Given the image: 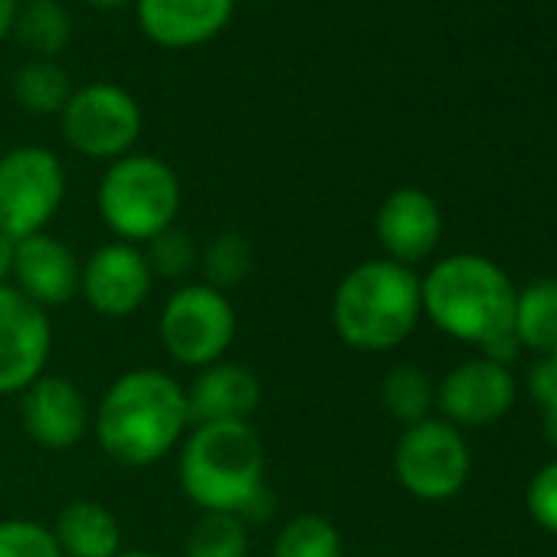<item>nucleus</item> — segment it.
<instances>
[{
  "instance_id": "f257e3e1",
  "label": "nucleus",
  "mask_w": 557,
  "mask_h": 557,
  "mask_svg": "<svg viewBox=\"0 0 557 557\" xmlns=\"http://www.w3.org/2000/svg\"><path fill=\"white\" fill-rule=\"evenodd\" d=\"M187 430V387L161 368H132L119 374L92 413L99 449L125 469L161 462L184 443Z\"/></svg>"
},
{
  "instance_id": "f03ea898",
  "label": "nucleus",
  "mask_w": 557,
  "mask_h": 557,
  "mask_svg": "<svg viewBox=\"0 0 557 557\" xmlns=\"http://www.w3.org/2000/svg\"><path fill=\"white\" fill-rule=\"evenodd\" d=\"M177 482L200 511L252 518L265 498V446L249 420L194 423L177 446Z\"/></svg>"
},
{
  "instance_id": "7ed1b4c3",
  "label": "nucleus",
  "mask_w": 557,
  "mask_h": 557,
  "mask_svg": "<svg viewBox=\"0 0 557 557\" xmlns=\"http://www.w3.org/2000/svg\"><path fill=\"white\" fill-rule=\"evenodd\" d=\"M420 319V275L384 256L348 269L332 296L335 335L364 355L394 351L417 332Z\"/></svg>"
},
{
  "instance_id": "20e7f679",
  "label": "nucleus",
  "mask_w": 557,
  "mask_h": 557,
  "mask_svg": "<svg viewBox=\"0 0 557 557\" xmlns=\"http://www.w3.org/2000/svg\"><path fill=\"white\" fill-rule=\"evenodd\" d=\"M515 293L508 272L479 252H453L420 278L423 315L443 335L475 351L511 332Z\"/></svg>"
},
{
  "instance_id": "39448f33",
  "label": "nucleus",
  "mask_w": 557,
  "mask_h": 557,
  "mask_svg": "<svg viewBox=\"0 0 557 557\" xmlns=\"http://www.w3.org/2000/svg\"><path fill=\"white\" fill-rule=\"evenodd\" d=\"M96 210L115 239L145 246L177 223L181 181L158 154L132 151L112 161L99 177Z\"/></svg>"
},
{
  "instance_id": "423d86ee",
  "label": "nucleus",
  "mask_w": 557,
  "mask_h": 557,
  "mask_svg": "<svg viewBox=\"0 0 557 557\" xmlns=\"http://www.w3.org/2000/svg\"><path fill=\"white\" fill-rule=\"evenodd\" d=\"M236 309L233 299L207 283H181L158 319V338L168 358L181 368L200 371L226 358L236 342Z\"/></svg>"
},
{
  "instance_id": "0eeeda50",
  "label": "nucleus",
  "mask_w": 557,
  "mask_h": 557,
  "mask_svg": "<svg viewBox=\"0 0 557 557\" xmlns=\"http://www.w3.org/2000/svg\"><path fill=\"white\" fill-rule=\"evenodd\" d=\"M60 128L76 154L112 164L135 151L145 119L138 99L125 86L89 83L73 89L66 109L60 112Z\"/></svg>"
},
{
  "instance_id": "6e6552de",
  "label": "nucleus",
  "mask_w": 557,
  "mask_h": 557,
  "mask_svg": "<svg viewBox=\"0 0 557 557\" xmlns=\"http://www.w3.org/2000/svg\"><path fill=\"white\" fill-rule=\"evenodd\" d=\"M469 472L472 453L462 430L436 417L404 426L394 446V475L404 492L420 502H446L462 492Z\"/></svg>"
},
{
  "instance_id": "1a4fd4ad",
  "label": "nucleus",
  "mask_w": 557,
  "mask_h": 557,
  "mask_svg": "<svg viewBox=\"0 0 557 557\" xmlns=\"http://www.w3.org/2000/svg\"><path fill=\"white\" fill-rule=\"evenodd\" d=\"M66 200L63 161L40 145H21L0 158V233L27 239L44 233Z\"/></svg>"
},
{
  "instance_id": "9d476101",
  "label": "nucleus",
  "mask_w": 557,
  "mask_h": 557,
  "mask_svg": "<svg viewBox=\"0 0 557 557\" xmlns=\"http://www.w3.org/2000/svg\"><path fill=\"white\" fill-rule=\"evenodd\" d=\"M50 355V315L11 283L0 286V397L24 394L40 374H47Z\"/></svg>"
},
{
  "instance_id": "9b49d317",
  "label": "nucleus",
  "mask_w": 557,
  "mask_h": 557,
  "mask_svg": "<svg viewBox=\"0 0 557 557\" xmlns=\"http://www.w3.org/2000/svg\"><path fill=\"white\" fill-rule=\"evenodd\" d=\"M154 289V272L141 246L112 239L83 262L79 296L102 319L135 315Z\"/></svg>"
},
{
  "instance_id": "f8f14e48",
  "label": "nucleus",
  "mask_w": 557,
  "mask_h": 557,
  "mask_svg": "<svg viewBox=\"0 0 557 557\" xmlns=\"http://www.w3.org/2000/svg\"><path fill=\"white\" fill-rule=\"evenodd\" d=\"M515 404V377L508 368L485 358L456 364L436 384V407L456 430H479L502 420Z\"/></svg>"
},
{
  "instance_id": "ddd939ff",
  "label": "nucleus",
  "mask_w": 557,
  "mask_h": 557,
  "mask_svg": "<svg viewBox=\"0 0 557 557\" xmlns=\"http://www.w3.org/2000/svg\"><path fill=\"white\" fill-rule=\"evenodd\" d=\"M21 420L27 436L53 453H66L92 430L86 394L60 374H40L21 394Z\"/></svg>"
},
{
  "instance_id": "4468645a",
  "label": "nucleus",
  "mask_w": 557,
  "mask_h": 557,
  "mask_svg": "<svg viewBox=\"0 0 557 557\" xmlns=\"http://www.w3.org/2000/svg\"><path fill=\"white\" fill-rule=\"evenodd\" d=\"M79 278L83 262L60 236L44 230L27 239H17L11 286L44 312L70 306L79 296Z\"/></svg>"
},
{
  "instance_id": "2eb2a0df",
  "label": "nucleus",
  "mask_w": 557,
  "mask_h": 557,
  "mask_svg": "<svg viewBox=\"0 0 557 557\" xmlns=\"http://www.w3.org/2000/svg\"><path fill=\"white\" fill-rule=\"evenodd\" d=\"M374 233L384 259L400 265H417L433 256L443 236L440 203L420 187H397L384 197L374 216Z\"/></svg>"
},
{
  "instance_id": "dca6fc26",
  "label": "nucleus",
  "mask_w": 557,
  "mask_h": 557,
  "mask_svg": "<svg viewBox=\"0 0 557 557\" xmlns=\"http://www.w3.org/2000/svg\"><path fill=\"white\" fill-rule=\"evenodd\" d=\"M236 0H135L141 34L164 50L210 44L233 17Z\"/></svg>"
},
{
  "instance_id": "f3484780",
  "label": "nucleus",
  "mask_w": 557,
  "mask_h": 557,
  "mask_svg": "<svg viewBox=\"0 0 557 557\" xmlns=\"http://www.w3.org/2000/svg\"><path fill=\"white\" fill-rule=\"evenodd\" d=\"M262 404V381L252 368L236 361H216L200 368L187 387V410L194 423H233L249 420Z\"/></svg>"
},
{
  "instance_id": "a211bd4d",
  "label": "nucleus",
  "mask_w": 557,
  "mask_h": 557,
  "mask_svg": "<svg viewBox=\"0 0 557 557\" xmlns=\"http://www.w3.org/2000/svg\"><path fill=\"white\" fill-rule=\"evenodd\" d=\"M63 557H115L122 550L119 518L92 498H73L50 524Z\"/></svg>"
},
{
  "instance_id": "6ab92c4d",
  "label": "nucleus",
  "mask_w": 557,
  "mask_h": 557,
  "mask_svg": "<svg viewBox=\"0 0 557 557\" xmlns=\"http://www.w3.org/2000/svg\"><path fill=\"white\" fill-rule=\"evenodd\" d=\"M511 329L528 351L547 355L557 345V278H534L515 293Z\"/></svg>"
},
{
  "instance_id": "aec40b11",
  "label": "nucleus",
  "mask_w": 557,
  "mask_h": 557,
  "mask_svg": "<svg viewBox=\"0 0 557 557\" xmlns=\"http://www.w3.org/2000/svg\"><path fill=\"white\" fill-rule=\"evenodd\" d=\"M14 37L37 60H53L57 53L66 50L70 37H73L70 11L60 4V0H24L17 8Z\"/></svg>"
},
{
  "instance_id": "412c9836",
  "label": "nucleus",
  "mask_w": 557,
  "mask_h": 557,
  "mask_svg": "<svg viewBox=\"0 0 557 557\" xmlns=\"http://www.w3.org/2000/svg\"><path fill=\"white\" fill-rule=\"evenodd\" d=\"M381 407L400 426H413L420 420H430V413L436 407V384L423 368L397 364L381 381Z\"/></svg>"
},
{
  "instance_id": "4be33fe9",
  "label": "nucleus",
  "mask_w": 557,
  "mask_h": 557,
  "mask_svg": "<svg viewBox=\"0 0 557 557\" xmlns=\"http://www.w3.org/2000/svg\"><path fill=\"white\" fill-rule=\"evenodd\" d=\"M252 265H256V249L249 236L226 230V233H216L207 246H200L197 272H200V283L230 296L252 275Z\"/></svg>"
},
{
  "instance_id": "5701e85b",
  "label": "nucleus",
  "mask_w": 557,
  "mask_h": 557,
  "mask_svg": "<svg viewBox=\"0 0 557 557\" xmlns=\"http://www.w3.org/2000/svg\"><path fill=\"white\" fill-rule=\"evenodd\" d=\"M14 96L34 115H60L73 96V83L57 60H30L14 76Z\"/></svg>"
},
{
  "instance_id": "b1692460",
  "label": "nucleus",
  "mask_w": 557,
  "mask_h": 557,
  "mask_svg": "<svg viewBox=\"0 0 557 557\" xmlns=\"http://www.w3.org/2000/svg\"><path fill=\"white\" fill-rule=\"evenodd\" d=\"M272 557H345V541L325 515L302 511L278 528Z\"/></svg>"
},
{
  "instance_id": "393cba45",
  "label": "nucleus",
  "mask_w": 557,
  "mask_h": 557,
  "mask_svg": "<svg viewBox=\"0 0 557 557\" xmlns=\"http://www.w3.org/2000/svg\"><path fill=\"white\" fill-rule=\"evenodd\" d=\"M184 557H249V521L223 511H200L184 537Z\"/></svg>"
},
{
  "instance_id": "a878e982",
  "label": "nucleus",
  "mask_w": 557,
  "mask_h": 557,
  "mask_svg": "<svg viewBox=\"0 0 557 557\" xmlns=\"http://www.w3.org/2000/svg\"><path fill=\"white\" fill-rule=\"evenodd\" d=\"M141 249L148 256L154 278L161 275V278H174V283H190V272H197L200 265V246L194 243L190 233L177 230V223L161 236H154L151 243H145Z\"/></svg>"
},
{
  "instance_id": "bb28decb",
  "label": "nucleus",
  "mask_w": 557,
  "mask_h": 557,
  "mask_svg": "<svg viewBox=\"0 0 557 557\" xmlns=\"http://www.w3.org/2000/svg\"><path fill=\"white\" fill-rule=\"evenodd\" d=\"M0 557H63L50 524L34 518L0 521Z\"/></svg>"
},
{
  "instance_id": "cd10ccee",
  "label": "nucleus",
  "mask_w": 557,
  "mask_h": 557,
  "mask_svg": "<svg viewBox=\"0 0 557 557\" xmlns=\"http://www.w3.org/2000/svg\"><path fill=\"white\" fill-rule=\"evenodd\" d=\"M524 505H528V515L534 518L537 528L557 534V459L541 466L531 475L528 492H524Z\"/></svg>"
},
{
  "instance_id": "c85d7f7f",
  "label": "nucleus",
  "mask_w": 557,
  "mask_h": 557,
  "mask_svg": "<svg viewBox=\"0 0 557 557\" xmlns=\"http://www.w3.org/2000/svg\"><path fill=\"white\" fill-rule=\"evenodd\" d=\"M528 394H531V400L541 410L557 404V361L554 358L541 355V361L531 364V371H528Z\"/></svg>"
},
{
  "instance_id": "c756f323",
  "label": "nucleus",
  "mask_w": 557,
  "mask_h": 557,
  "mask_svg": "<svg viewBox=\"0 0 557 557\" xmlns=\"http://www.w3.org/2000/svg\"><path fill=\"white\" fill-rule=\"evenodd\" d=\"M14 256H17V239L8 236V233H0V286L11 283V275H14Z\"/></svg>"
},
{
  "instance_id": "7c9ffc66",
  "label": "nucleus",
  "mask_w": 557,
  "mask_h": 557,
  "mask_svg": "<svg viewBox=\"0 0 557 557\" xmlns=\"http://www.w3.org/2000/svg\"><path fill=\"white\" fill-rule=\"evenodd\" d=\"M17 8H21V0H0V44H4L14 34Z\"/></svg>"
},
{
  "instance_id": "2f4dec72",
  "label": "nucleus",
  "mask_w": 557,
  "mask_h": 557,
  "mask_svg": "<svg viewBox=\"0 0 557 557\" xmlns=\"http://www.w3.org/2000/svg\"><path fill=\"white\" fill-rule=\"evenodd\" d=\"M541 413H544V436H547V443L557 449V404L547 407V410H541Z\"/></svg>"
},
{
  "instance_id": "473e14b6",
  "label": "nucleus",
  "mask_w": 557,
  "mask_h": 557,
  "mask_svg": "<svg viewBox=\"0 0 557 557\" xmlns=\"http://www.w3.org/2000/svg\"><path fill=\"white\" fill-rule=\"evenodd\" d=\"M115 557H161V554H154V550H145V547H122Z\"/></svg>"
},
{
  "instance_id": "72a5a7b5",
  "label": "nucleus",
  "mask_w": 557,
  "mask_h": 557,
  "mask_svg": "<svg viewBox=\"0 0 557 557\" xmlns=\"http://www.w3.org/2000/svg\"><path fill=\"white\" fill-rule=\"evenodd\" d=\"M92 8H122V4H132V0H89Z\"/></svg>"
},
{
  "instance_id": "f704fd0d",
  "label": "nucleus",
  "mask_w": 557,
  "mask_h": 557,
  "mask_svg": "<svg viewBox=\"0 0 557 557\" xmlns=\"http://www.w3.org/2000/svg\"><path fill=\"white\" fill-rule=\"evenodd\" d=\"M547 358H554V361H557V345H554V348L547 351Z\"/></svg>"
},
{
  "instance_id": "c9c22d12",
  "label": "nucleus",
  "mask_w": 557,
  "mask_h": 557,
  "mask_svg": "<svg viewBox=\"0 0 557 557\" xmlns=\"http://www.w3.org/2000/svg\"><path fill=\"white\" fill-rule=\"evenodd\" d=\"M0 479H4V475H0Z\"/></svg>"
}]
</instances>
